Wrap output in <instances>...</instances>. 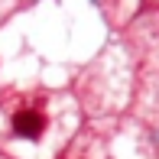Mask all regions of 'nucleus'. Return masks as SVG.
<instances>
[{
    "instance_id": "f257e3e1",
    "label": "nucleus",
    "mask_w": 159,
    "mask_h": 159,
    "mask_svg": "<svg viewBox=\"0 0 159 159\" xmlns=\"http://www.w3.org/2000/svg\"><path fill=\"white\" fill-rule=\"evenodd\" d=\"M10 127L23 140H39L46 133V127H49V117L42 114V107H20V111H13Z\"/></svg>"
}]
</instances>
